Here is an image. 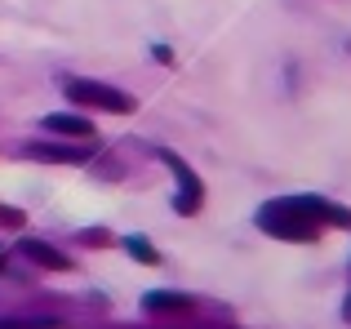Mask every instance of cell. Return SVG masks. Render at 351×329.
<instances>
[{"mask_svg": "<svg viewBox=\"0 0 351 329\" xmlns=\"http://www.w3.org/2000/svg\"><path fill=\"white\" fill-rule=\"evenodd\" d=\"M258 227L276 241H316L320 227H351V209L329 205L325 196H285L258 209Z\"/></svg>", "mask_w": 351, "mask_h": 329, "instance_id": "1", "label": "cell"}, {"mask_svg": "<svg viewBox=\"0 0 351 329\" xmlns=\"http://www.w3.org/2000/svg\"><path fill=\"white\" fill-rule=\"evenodd\" d=\"M67 98L80 107H98V112H116V116L134 112V98L112 85H98V80H67Z\"/></svg>", "mask_w": 351, "mask_h": 329, "instance_id": "2", "label": "cell"}, {"mask_svg": "<svg viewBox=\"0 0 351 329\" xmlns=\"http://www.w3.org/2000/svg\"><path fill=\"white\" fill-rule=\"evenodd\" d=\"M165 164L178 173V196H173V209H178V214H196V209H200V196H205V182H200L187 164H182V156H173V151H165Z\"/></svg>", "mask_w": 351, "mask_h": 329, "instance_id": "3", "label": "cell"}, {"mask_svg": "<svg viewBox=\"0 0 351 329\" xmlns=\"http://www.w3.org/2000/svg\"><path fill=\"white\" fill-rule=\"evenodd\" d=\"M23 254H27L32 263H40V267H49V271H67V267H71L67 254H58L53 245H45V241H23Z\"/></svg>", "mask_w": 351, "mask_h": 329, "instance_id": "4", "label": "cell"}, {"mask_svg": "<svg viewBox=\"0 0 351 329\" xmlns=\"http://www.w3.org/2000/svg\"><path fill=\"white\" fill-rule=\"evenodd\" d=\"M45 130L67 134V138H89V134H94V125H89L85 116H62V112H53V116H45Z\"/></svg>", "mask_w": 351, "mask_h": 329, "instance_id": "5", "label": "cell"}, {"mask_svg": "<svg viewBox=\"0 0 351 329\" xmlns=\"http://www.w3.org/2000/svg\"><path fill=\"white\" fill-rule=\"evenodd\" d=\"M147 307H152V312H182V307H187V298H182V294H165V289H156V294H147Z\"/></svg>", "mask_w": 351, "mask_h": 329, "instance_id": "6", "label": "cell"}, {"mask_svg": "<svg viewBox=\"0 0 351 329\" xmlns=\"http://www.w3.org/2000/svg\"><path fill=\"white\" fill-rule=\"evenodd\" d=\"M32 156L40 160H85V151H71V147H45V143H36V147H27Z\"/></svg>", "mask_w": 351, "mask_h": 329, "instance_id": "7", "label": "cell"}, {"mask_svg": "<svg viewBox=\"0 0 351 329\" xmlns=\"http://www.w3.org/2000/svg\"><path fill=\"white\" fill-rule=\"evenodd\" d=\"M125 245H129V254H134V258H138V263H147V267H156V263H160V254H156V249H152V245H147V241H143V236H129V241H125Z\"/></svg>", "mask_w": 351, "mask_h": 329, "instance_id": "8", "label": "cell"}, {"mask_svg": "<svg viewBox=\"0 0 351 329\" xmlns=\"http://www.w3.org/2000/svg\"><path fill=\"white\" fill-rule=\"evenodd\" d=\"M0 329H58V321H0Z\"/></svg>", "mask_w": 351, "mask_h": 329, "instance_id": "9", "label": "cell"}, {"mask_svg": "<svg viewBox=\"0 0 351 329\" xmlns=\"http://www.w3.org/2000/svg\"><path fill=\"white\" fill-rule=\"evenodd\" d=\"M0 227H23V214H18V209H5V205H0Z\"/></svg>", "mask_w": 351, "mask_h": 329, "instance_id": "10", "label": "cell"}, {"mask_svg": "<svg viewBox=\"0 0 351 329\" xmlns=\"http://www.w3.org/2000/svg\"><path fill=\"white\" fill-rule=\"evenodd\" d=\"M347 321H351V303H347Z\"/></svg>", "mask_w": 351, "mask_h": 329, "instance_id": "11", "label": "cell"}]
</instances>
